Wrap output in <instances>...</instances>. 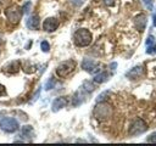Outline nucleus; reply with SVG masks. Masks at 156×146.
I'll return each instance as SVG.
<instances>
[{
  "mask_svg": "<svg viewBox=\"0 0 156 146\" xmlns=\"http://www.w3.org/2000/svg\"><path fill=\"white\" fill-rule=\"evenodd\" d=\"M55 84H56V80H55L54 78H50V79L46 82V84H45V90H50V89H52V88L55 86Z\"/></svg>",
  "mask_w": 156,
  "mask_h": 146,
  "instance_id": "obj_19",
  "label": "nucleus"
},
{
  "mask_svg": "<svg viewBox=\"0 0 156 146\" xmlns=\"http://www.w3.org/2000/svg\"><path fill=\"white\" fill-rule=\"evenodd\" d=\"M143 74H144V68H143V66H135V67H133L129 72H127L126 75H127L129 79H138V78H140Z\"/></svg>",
  "mask_w": 156,
  "mask_h": 146,
  "instance_id": "obj_11",
  "label": "nucleus"
},
{
  "mask_svg": "<svg viewBox=\"0 0 156 146\" xmlns=\"http://www.w3.org/2000/svg\"><path fill=\"white\" fill-rule=\"evenodd\" d=\"M0 128L5 133H15L20 128L18 122L13 117H4L0 119Z\"/></svg>",
  "mask_w": 156,
  "mask_h": 146,
  "instance_id": "obj_6",
  "label": "nucleus"
},
{
  "mask_svg": "<svg viewBox=\"0 0 156 146\" xmlns=\"http://www.w3.org/2000/svg\"><path fill=\"white\" fill-rule=\"evenodd\" d=\"M20 68H21L20 61H13V62H10L9 64L5 66L4 72H5V73H9V74H12V73H16Z\"/></svg>",
  "mask_w": 156,
  "mask_h": 146,
  "instance_id": "obj_15",
  "label": "nucleus"
},
{
  "mask_svg": "<svg viewBox=\"0 0 156 146\" xmlns=\"http://www.w3.org/2000/svg\"><path fill=\"white\" fill-rule=\"evenodd\" d=\"M111 116H112V107L107 102L99 101V103L94 108V117L98 120L104 122V120H107Z\"/></svg>",
  "mask_w": 156,
  "mask_h": 146,
  "instance_id": "obj_2",
  "label": "nucleus"
},
{
  "mask_svg": "<svg viewBox=\"0 0 156 146\" xmlns=\"http://www.w3.org/2000/svg\"><path fill=\"white\" fill-rule=\"evenodd\" d=\"M99 67H100V64H99L96 61L91 60V58H84L83 62H82V68H83L84 71L91 73V74H96V73L100 71Z\"/></svg>",
  "mask_w": 156,
  "mask_h": 146,
  "instance_id": "obj_7",
  "label": "nucleus"
},
{
  "mask_svg": "<svg viewBox=\"0 0 156 146\" xmlns=\"http://www.w3.org/2000/svg\"><path fill=\"white\" fill-rule=\"evenodd\" d=\"M110 75L107 72H98L94 77V82L98 83V84H101V83H105L106 80H108Z\"/></svg>",
  "mask_w": 156,
  "mask_h": 146,
  "instance_id": "obj_16",
  "label": "nucleus"
},
{
  "mask_svg": "<svg viewBox=\"0 0 156 146\" xmlns=\"http://www.w3.org/2000/svg\"><path fill=\"white\" fill-rule=\"evenodd\" d=\"M2 95H6V89L2 84H0V96H2Z\"/></svg>",
  "mask_w": 156,
  "mask_h": 146,
  "instance_id": "obj_27",
  "label": "nucleus"
},
{
  "mask_svg": "<svg viewBox=\"0 0 156 146\" xmlns=\"http://www.w3.org/2000/svg\"><path fill=\"white\" fill-rule=\"evenodd\" d=\"M40 49H41L44 52H48V51H49V49H50L49 43H48V41H45V40H44V41H41V43H40Z\"/></svg>",
  "mask_w": 156,
  "mask_h": 146,
  "instance_id": "obj_20",
  "label": "nucleus"
},
{
  "mask_svg": "<svg viewBox=\"0 0 156 146\" xmlns=\"http://www.w3.org/2000/svg\"><path fill=\"white\" fill-rule=\"evenodd\" d=\"M116 66H117V63H115V62H113V63H111V66H110V67H111V69H115V67H116Z\"/></svg>",
  "mask_w": 156,
  "mask_h": 146,
  "instance_id": "obj_28",
  "label": "nucleus"
},
{
  "mask_svg": "<svg viewBox=\"0 0 156 146\" xmlns=\"http://www.w3.org/2000/svg\"><path fill=\"white\" fill-rule=\"evenodd\" d=\"M146 141H147V142H151V144H156V131L152 133V134H150V135L147 136Z\"/></svg>",
  "mask_w": 156,
  "mask_h": 146,
  "instance_id": "obj_21",
  "label": "nucleus"
},
{
  "mask_svg": "<svg viewBox=\"0 0 156 146\" xmlns=\"http://www.w3.org/2000/svg\"><path fill=\"white\" fill-rule=\"evenodd\" d=\"M107 95H110V91H104L102 94H100V95H99L98 101H102V100L105 99V96H107Z\"/></svg>",
  "mask_w": 156,
  "mask_h": 146,
  "instance_id": "obj_24",
  "label": "nucleus"
},
{
  "mask_svg": "<svg viewBox=\"0 0 156 146\" xmlns=\"http://www.w3.org/2000/svg\"><path fill=\"white\" fill-rule=\"evenodd\" d=\"M30 5H32V4H30L29 1H28V2H26V4L23 5V7H22V10H23V13H27V12L29 11V7H30Z\"/></svg>",
  "mask_w": 156,
  "mask_h": 146,
  "instance_id": "obj_23",
  "label": "nucleus"
},
{
  "mask_svg": "<svg viewBox=\"0 0 156 146\" xmlns=\"http://www.w3.org/2000/svg\"><path fill=\"white\" fill-rule=\"evenodd\" d=\"M39 24H40V19H39V16L38 15H32L28 17V19L26 21V26L29 28V29H38L39 28Z\"/></svg>",
  "mask_w": 156,
  "mask_h": 146,
  "instance_id": "obj_13",
  "label": "nucleus"
},
{
  "mask_svg": "<svg viewBox=\"0 0 156 146\" xmlns=\"http://www.w3.org/2000/svg\"><path fill=\"white\" fill-rule=\"evenodd\" d=\"M84 91L83 90H78L76 94H74V96H73V106H79L80 103H83V101H84Z\"/></svg>",
  "mask_w": 156,
  "mask_h": 146,
  "instance_id": "obj_17",
  "label": "nucleus"
},
{
  "mask_svg": "<svg viewBox=\"0 0 156 146\" xmlns=\"http://www.w3.org/2000/svg\"><path fill=\"white\" fill-rule=\"evenodd\" d=\"M57 27H58V19L55 17H48L43 22V29L45 32H54L57 29Z\"/></svg>",
  "mask_w": 156,
  "mask_h": 146,
  "instance_id": "obj_8",
  "label": "nucleus"
},
{
  "mask_svg": "<svg viewBox=\"0 0 156 146\" xmlns=\"http://www.w3.org/2000/svg\"><path fill=\"white\" fill-rule=\"evenodd\" d=\"M18 136H21L22 139H26L27 141L32 140L33 136H34V130H33L32 125H24V127H22L21 133H20Z\"/></svg>",
  "mask_w": 156,
  "mask_h": 146,
  "instance_id": "obj_12",
  "label": "nucleus"
},
{
  "mask_svg": "<svg viewBox=\"0 0 156 146\" xmlns=\"http://www.w3.org/2000/svg\"><path fill=\"white\" fill-rule=\"evenodd\" d=\"M2 41V35H1V33H0V43Z\"/></svg>",
  "mask_w": 156,
  "mask_h": 146,
  "instance_id": "obj_30",
  "label": "nucleus"
},
{
  "mask_svg": "<svg viewBox=\"0 0 156 146\" xmlns=\"http://www.w3.org/2000/svg\"><path fill=\"white\" fill-rule=\"evenodd\" d=\"M147 130V124L145 120H143L141 118H136L134 119L130 125H129V129H128V134L130 136H136V135H140L143 133H145Z\"/></svg>",
  "mask_w": 156,
  "mask_h": 146,
  "instance_id": "obj_4",
  "label": "nucleus"
},
{
  "mask_svg": "<svg viewBox=\"0 0 156 146\" xmlns=\"http://www.w3.org/2000/svg\"><path fill=\"white\" fill-rule=\"evenodd\" d=\"M102 1H104V4L107 5V6H112V5H115V0H102Z\"/></svg>",
  "mask_w": 156,
  "mask_h": 146,
  "instance_id": "obj_26",
  "label": "nucleus"
},
{
  "mask_svg": "<svg viewBox=\"0 0 156 146\" xmlns=\"http://www.w3.org/2000/svg\"><path fill=\"white\" fill-rule=\"evenodd\" d=\"M147 10H154V0H143Z\"/></svg>",
  "mask_w": 156,
  "mask_h": 146,
  "instance_id": "obj_22",
  "label": "nucleus"
},
{
  "mask_svg": "<svg viewBox=\"0 0 156 146\" xmlns=\"http://www.w3.org/2000/svg\"><path fill=\"white\" fill-rule=\"evenodd\" d=\"M93 40V35L91 33L85 29V28H80V29H77L73 34V41L77 46L79 47H84V46H88L90 45Z\"/></svg>",
  "mask_w": 156,
  "mask_h": 146,
  "instance_id": "obj_1",
  "label": "nucleus"
},
{
  "mask_svg": "<svg viewBox=\"0 0 156 146\" xmlns=\"http://www.w3.org/2000/svg\"><path fill=\"white\" fill-rule=\"evenodd\" d=\"M74 6H80L83 2H84V0H69Z\"/></svg>",
  "mask_w": 156,
  "mask_h": 146,
  "instance_id": "obj_25",
  "label": "nucleus"
},
{
  "mask_svg": "<svg viewBox=\"0 0 156 146\" xmlns=\"http://www.w3.org/2000/svg\"><path fill=\"white\" fill-rule=\"evenodd\" d=\"M74 68H76V62L73 60H67L58 63V66L56 67V74L60 78H66L74 71Z\"/></svg>",
  "mask_w": 156,
  "mask_h": 146,
  "instance_id": "obj_3",
  "label": "nucleus"
},
{
  "mask_svg": "<svg viewBox=\"0 0 156 146\" xmlns=\"http://www.w3.org/2000/svg\"><path fill=\"white\" fill-rule=\"evenodd\" d=\"M134 26L135 28L139 30V32H143L146 27V16L144 13H140L135 18H134Z\"/></svg>",
  "mask_w": 156,
  "mask_h": 146,
  "instance_id": "obj_10",
  "label": "nucleus"
},
{
  "mask_svg": "<svg viewBox=\"0 0 156 146\" xmlns=\"http://www.w3.org/2000/svg\"><path fill=\"white\" fill-rule=\"evenodd\" d=\"M154 26L156 27V13L154 15Z\"/></svg>",
  "mask_w": 156,
  "mask_h": 146,
  "instance_id": "obj_29",
  "label": "nucleus"
},
{
  "mask_svg": "<svg viewBox=\"0 0 156 146\" xmlns=\"http://www.w3.org/2000/svg\"><path fill=\"white\" fill-rule=\"evenodd\" d=\"M68 103V100L67 97L65 96H60V97H56L54 101H52V105H51V109L52 112H57L60 109H62L63 107H66Z\"/></svg>",
  "mask_w": 156,
  "mask_h": 146,
  "instance_id": "obj_9",
  "label": "nucleus"
},
{
  "mask_svg": "<svg viewBox=\"0 0 156 146\" xmlns=\"http://www.w3.org/2000/svg\"><path fill=\"white\" fill-rule=\"evenodd\" d=\"M22 15H23V11L18 6H9L5 10V16L9 19V22H11L12 24H17L21 21Z\"/></svg>",
  "mask_w": 156,
  "mask_h": 146,
  "instance_id": "obj_5",
  "label": "nucleus"
},
{
  "mask_svg": "<svg viewBox=\"0 0 156 146\" xmlns=\"http://www.w3.org/2000/svg\"><path fill=\"white\" fill-rule=\"evenodd\" d=\"M80 90H83L85 94H90V92H93L95 90V85L91 82L85 80V82H83V84L80 86Z\"/></svg>",
  "mask_w": 156,
  "mask_h": 146,
  "instance_id": "obj_18",
  "label": "nucleus"
},
{
  "mask_svg": "<svg viewBox=\"0 0 156 146\" xmlns=\"http://www.w3.org/2000/svg\"><path fill=\"white\" fill-rule=\"evenodd\" d=\"M146 54H156V39L154 35H149L146 39Z\"/></svg>",
  "mask_w": 156,
  "mask_h": 146,
  "instance_id": "obj_14",
  "label": "nucleus"
}]
</instances>
